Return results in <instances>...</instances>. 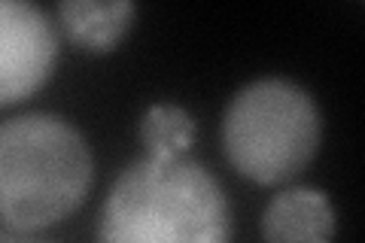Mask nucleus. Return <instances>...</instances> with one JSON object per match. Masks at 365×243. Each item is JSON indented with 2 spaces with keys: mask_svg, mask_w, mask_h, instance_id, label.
<instances>
[{
  "mask_svg": "<svg viewBox=\"0 0 365 243\" xmlns=\"http://www.w3.org/2000/svg\"><path fill=\"white\" fill-rule=\"evenodd\" d=\"M98 243H232V201L204 161L140 155L113 180Z\"/></svg>",
  "mask_w": 365,
  "mask_h": 243,
  "instance_id": "1",
  "label": "nucleus"
},
{
  "mask_svg": "<svg viewBox=\"0 0 365 243\" xmlns=\"http://www.w3.org/2000/svg\"><path fill=\"white\" fill-rule=\"evenodd\" d=\"M95 155L86 134L58 113L0 119V222L46 231L86 204Z\"/></svg>",
  "mask_w": 365,
  "mask_h": 243,
  "instance_id": "2",
  "label": "nucleus"
},
{
  "mask_svg": "<svg viewBox=\"0 0 365 243\" xmlns=\"http://www.w3.org/2000/svg\"><path fill=\"white\" fill-rule=\"evenodd\" d=\"M323 143V113L304 86L259 76L241 86L222 113V149L241 177L280 186L311 165Z\"/></svg>",
  "mask_w": 365,
  "mask_h": 243,
  "instance_id": "3",
  "label": "nucleus"
},
{
  "mask_svg": "<svg viewBox=\"0 0 365 243\" xmlns=\"http://www.w3.org/2000/svg\"><path fill=\"white\" fill-rule=\"evenodd\" d=\"M58 25L31 0H0V107L46 86L58 61Z\"/></svg>",
  "mask_w": 365,
  "mask_h": 243,
  "instance_id": "4",
  "label": "nucleus"
},
{
  "mask_svg": "<svg viewBox=\"0 0 365 243\" xmlns=\"http://www.w3.org/2000/svg\"><path fill=\"white\" fill-rule=\"evenodd\" d=\"M259 231L265 243H332L338 216L323 189L289 186L265 204Z\"/></svg>",
  "mask_w": 365,
  "mask_h": 243,
  "instance_id": "5",
  "label": "nucleus"
},
{
  "mask_svg": "<svg viewBox=\"0 0 365 243\" xmlns=\"http://www.w3.org/2000/svg\"><path fill=\"white\" fill-rule=\"evenodd\" d=\"M61 31L88 52H110L134 28L131 0H61L55 6Z\"/></svg>",
  "mask_w": 365,
  "mask_h": 243,
  "instance_id": "6",
  "label": "nucleus"
},
{
  "mask_svg": "<svg viewBox=\"0 0 365 243\" xmlns=\"http://www.w3.org/2000/svg\"><path fill=\"white\" fill-rule=\"evenodd\" d=\"M195 119L180 103H153L140 115V143L150 158H177L189 155L195 140Z\"/></svg>",
  "mask_w": 365,
  "mask_h": 243,
  "instance_id": "7",
  "label": "nucleus"
},
{
  "mask_svg": "<svg viewBox=\"0 0 365 243\" xmlns=\"http://www.w3.org/2000/svg\"><path fill=\"white\" fill-rule=\"evenodd\" d=\"M0 243H52V240L40 237V231H21L0 222Z\"/></svg>",
  "mask_w": 365,
  "mask_h": 243,
  "instance_id": "8",
  "label": "nucleus"
}]
</instances>
